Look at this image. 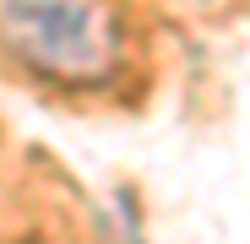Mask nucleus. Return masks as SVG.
Wrapping results in <instances>:
<instances>
[{
  "label": "nucleus",
  "instance_id": "1",
  "mask_svg": "<svg viewBox=\"0 0 250 244\" xmlns=\"http://www.w3.org/2000/svg\"><path fill=\"white\" fill-rule=\"evenodd\" d=\"M0 44L55 81H104L125 33L114 0H0Z\"/></svg>",
  "mask_w": 250,
  "mask_h": 244
}]
</instances>
